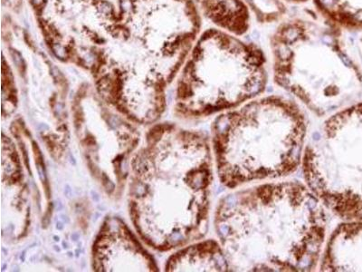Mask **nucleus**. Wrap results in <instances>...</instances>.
<instances>
[{
	"instance_id": "12",
	"label": "nucleus",
	"mask_w": 362,
	"mask_h": 272,
	"mask_svg": "<svg viewBox=\"0 0 362 272\" xmlns=\"http://www.w3.org/2000/svg\"><path fill=\"white\" fill-rule=\"evenodd\" d=\"M11 54H12V56L14 57V61L16 62V64H19L22 62V56H21V54H20L18 52H17L16 50H12V51H11Z\"/></svg>"
},
{
	"instance_id": "9",
	"label": "nucleus",
	"mask_w": 362,
	"mask_h": 272,
	"mask_svg": "<svg viewBox=\"0 0 362 272\" xmlns=\"http://www.w3.org/2000/svg\"><path fill=\"white\" fill-rule=\"evenodd\" d=\"M298 35H299L298 31L294 28H289L284 32V36L289 42H293L294 40L298 38Z\"/></svg>"
},
{
	"instance_id": "5",
	"label": "nucleus",
	"mask_w": 362,
	"mask_h": 272,
	"mask_svg": "<svg viewBox=\"0 0 362 272\" xmlns=\"http://www.w3.org/2000/svg\"><path fill=\"white\" fill-rule=\"evenodd\" d=\"M94 268L101 271H151L152 261L119 221L110 219L93 249Z\"/></svg>"
},
{
	"instance_id": "4",
	"label": "nucleus",
	"mask_w": 362,
	"mask_h": 272,
	"mask_svg": "<svg viewBox=\"0 0 362 272\" xmlns=\"http://www.w3.org/2000/svg\"><path fill=\"white\" fill-rule=\"evenodd\" d=\"M306 185L345 221H362V103L325 120L308 141Z\"/></svg>"
},
{
	"instance_id": "14",
	"label": "nucleus",
	"mask_w": 362,
	"mask_h": 272,
	"mask_svg": "<svg viewBox=\"0 0 362 272\" xmlns=\"http://www.w3.org/2000/svg\"><path fill=\"white\" fill-rule=\"evenodd\" d=\"M251 36H252V38H253V40L258 41V40L260 39V33H259L258 31H256V30H254V31H253Z\"/></svg>"
},
{
	"instance_id": "2",
	"label": "nucleus",
	"mask_w": 362,
	"mask_h": 272,
	"mask_svg": "<svg viewBox=\"0 0 362 272\" xmlns=\"http://www.w3.org/2000/svg\"><path fill=\"white\" fill-rule=\"evenodd\" d=\"M307 120L290 102L267 98L214 121L212 146L220 182L227 188L278 179L302 165Z\"/></svg>"
},
{
	"instance_id": "16",
	"label": "nucleus",
	"mask_w": 362,
	"mask_h": 272,
	"mask_svg": "<svg viewBox=\"0 0 362 272\" xmlns=\"http://www.w3.org/2000/svg\"><path fill=\"white\" fill-rule=\"evenodd\" d=\"M43 1V0H33V2L35 4V5H38V4H40Z\"/></svg>"
},
{
	"instance_id": "1",
	"label": "nucleus",
	"mask_w": 362,
	"mask_h": 272,
	"mask_svg": "<svg viewBox=\"0 0 362 272\" xmlns=\"http://www.w3.org/2000/svg\"><path fill=\"white\" fill-rule=\"evenodd\" d=\"M326 208L307 185L264 183L225 195L214 229L230 271H312L326 239Z\"/></svg>"
},
{
	"instance_id": "13",
	"label": "nucleus",
	"mask_w": 362,
	"mask_h": 272,
	"mask_svg": "<svg viewBox=\"0 0 362 272\" xmlns=\"http://www.w3.org/2000/svg\"><path fill=\"white\" fill-rule=\"evenodd\" d=\"M322 3L326 7H333L336 4V0H322Z\"/></svg>"
},
{
	"instance_id": "18",
	"label": "nucleus",
	"mask_w": 362,
	"mask_h": 272,
	"mask_svg": "<svg viewBox=\"0 0 362 272\" xmlns=\"http://www.w3.org/2000/svg\"><path fill=\"white\" fill-rule=\"evenodd\" d=\"M248 1H250V2H251V3L253 4V0H248Z\"/></svg>"
},
{
	"instance_id": "7",
	"label": "nucleus",
	"mask_w": 362,
	"mask_h": 272,
	"mask_svg": "<svg viewBox=\"0 0 362 272\" xmlns=\"http://www.w3.org/2000/svg\"><path fill=\"white\" fill-rule=\"evenodd\" d=\"M341 258L351 271H362V221H352L342 230L340 240Z\"/></svg>"
},
{
	"instance_id": "15",
	"label": "nucleus",
	"mask_w": 362,
	"mask_h": 272,
	"mask_svg": "<svg viewBox=\"0 0 362 272\" xmlns=\"http://www.w3.org/2000/svg\"><path fill=\"white\" fill-rule=\"evenodd\" d=\"M323 41H324L325 43H329V44H332V43H333L332 38H331V37H329V36H325V37L323 38Z\"/></svg>"
},
{
	"instance_id": "8",
	"label": "nucleus",
	"mask_w": 362,
	"mask_h": 272,
	"mask_svg": "<svg viewBox=\"0 0 362 272\" xmlns=\"http://www.w3.org/2000/svg\"><path fill=\"white\" fill-rule=\"evenodd\" d=\"M278 56L283 60L289 59L291 56V51L285 46H281L278 48Z\"/></svg>"
},
{
	"instance_id": "17",
	"label": "nucleus",
	"mask_w": 362,
	"mask_h": 272,
	"mask_svg": "<svg viewBox=\"0 0 362 272\" xmlns=\"http://www.w3.org/2000/svg\"><path fill=\"white\" fill-rule=\"evenodd\" d=\"M359 56H360V61H361V64H362V53H359Z\"/></svg>"
},
{
	"instance_id": "10",
	"label": "nucleus",
	"mask_w": 362,
	"mask_h": 272,
	"mask_svg": "<svg viewBox=\"0 0 362 272\" xmlns=\"http://www.w3.org/2000/svg\"><path fill=\"white\" fill-rule=\"evenodd\" d=\"M53 53H55L56 56H57L59 58H61V59L65 58L66 56H67L64 47L62 46L59 45V44H55V45L53 46Z\"/></svg>"
},
{
	"instance_id": "3",
	"label": "nucleus",
	"mask_w": 362,
	"mask_h": 272,
	"mask_svg": "<svg viewBox=\"0 0 362 272\" xmlns=\"http://www.w3.org/2000/svg\"><path fill=\"white\" fill-rule=\"evenodd\" d=\"M159 134L160 169L147 150L140 154L137 163L152 171L153 176L161 182L137 173H134V180L161 187L159 190L161 219L158 225L160 235L158 232L155 244L163 249H170L199 239L207 233L213 163L211 148L204 134L175 126L161 128ZM149 146L159 161L154 149L150 144ZM134 167L149 172L136 165Z\"/></svg>"
},
{
	"instance_id": "6",
	"label": "nucleus",
	"mask_w": 362,
	"mask_h": 272,
	"mask_svg": "<svg viewBox=\"0 0 362 272\" xmlns=\"http://www.w3.org/2000/svg\"><path fill=\"white\" fill-rule=\"evenodd\" d=\"M168 271H230L220 242L200 241L174 254L166 267Z\"/></svg>"
},
{
	"instance_id": "11",
	"label": "nucleus",
	"mask_w": 362,
	"mask_h": 272,
	"mask_svg": "<svg viewBox=\"0 0 362 272\" xmlns=\"http://www.w3.org/2000/svg\"><path fill=\"white\" fill-rule=\"evenodd\" d=\"M99 9H100V12L102 14V15H104V16H110L111 14L112 13V6H111L109 3H107V2H102V3H101V4H100V7H99Z\"/></svg>"
}]
</instances>
